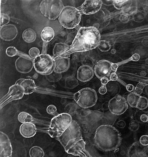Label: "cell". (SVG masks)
Returning <instances> with one entry per match:
<instances>
[{
	"label": "cell",
	"mask_w": 148,
	"mask_h": 157,
	"mask_svg": "<svg viewBox=\"0 0 148 157\" xmlns=\"http://www.w3.org/2000/svg\"><path fill=\"white\" fill-rule=\"evenodd\" d=\"M68 154L80 157H92L85 149L81 128L77 122L72 124L61 136L57 138Z\"/></svg>",
	"instance_id": "6da1fadb"
},
{
	"label": "cell",
	"mask_w": 148,
	"mask_h": 157,
	"mask_svg": "<svg viewBox=\"0 0 148 157\" xmlns=\"http://www.w3.org/2000/svg\"><path fill=\"white\" fill-rule=\"evenodd\" d=\"M100 41V33L96 28L82 27L78 32L69 50L61 56L66 57L74 53L92 50L98 47Z\"/></svg>",
	"instance_id": "7a4b0ae2"
},
{
	"label": "cell",
	"mask_w": 148,
	"mask_h": 157,
	"mask_svg": "<svg viewBox=\"0 0 148 157\" xmlns=\"http://www.w3.org/2000/svg\"><path fill=\"white\" fill-rule=\"evenodd\" d=\"M95 144L102 151L116 149L121 144L120 132L110 125H103L97 128L94 137Z\"/></svg>",
	"instance_id": "3957f363"
},
{
	"label": "cell",
	"mask_w": 148,
	"mask_h": 157,
	"mask_svg": "<svg viewBox=\"0 0 148 157\" xmlns=\"http://www.w3.org/2000/svg\"><path fill=\"white\" fill-rule=\"evenodd\" d=\"M72 122L71 115L67 113H63L54 117L51 120L48 130L49 135L57 139L63 134Z\"/></svg>",
	"instance_id": "277c9868"
},
{
	"label": "cell",
	"mask_w": 148,
	"mask_h": 157,
	"mask_svg": "<svg viewBox=\"0 0 148 157\" xmlns=\"http://www.w3.org/2000/svg\"><path fill=\"white\" fill-rule=\"evenodd\" d=\"M82 14L76 7H64L59 16V21L61 26L67 29H72L78 26L81 21Z\"/></svg>",
	"instance_id": "5b68a950"
},
{
	"label": "cell",
	"mask_w": 148,
	"mask_h": 157,
	"mask_svg": "<svg viewBox=\"0 0 148 157\" xmlns=\"http://www.w3.org/2000/svg\"><path fill=\"white\" fill-rule=\"evenodd\" d=\"M64 7L63 2L60 0H43L39 6L42 14L51 20L59 17Z\"/></svg>",
	"instance_id": "8992f818"
},
{
	"label": "cell",
	"mask_w": 148,
	"mask_h": 157,
	"mask_svg": "<svg viewBox=\"0 0 148 157\" xmlns=\"http://www.w3.org/2000/svg\"><path fill=\"white\" fill-rule=\"evenodd\" d=\"M34 67L37 72L41 75H50L55 69L54 58L48 54H41L34 59Z\"/></svg>",
	"instance_id": "52a82bcc"
},
{
	"label": "cell",
	"mask_w": 148,
	"mask_h": 157,
	"mask_svg": "<svg viewBox=\"0 0 148 157\" xmlns=\"http://www.w3.org/2000/svg\"><path fill=\"white\" fill-rule=\"evenodd\" d=\"M80 98L77 102L79 106L82 108L92 107L97 103V93L95 90L91 88H84L80 90Z\"/></svg>",
	"instance_id": "ba28073f"
},
{
	"label": "cell",
	"mask_w": 148,
	"mask_h": 157,
	"mask_svg": "<svg viewBox=\"0 0 148 157\" xmlns=\"http://www.w3.org/2000/svg\"><path fill=\"white\" fill-rule=\"evenodd\" d=\"M127 101L121 96H115L108 103L109 111L114 115H120L123 114L127 110Z\"/></svg>",
	"instance_id": "9c48e42d"
},
{
	"label": "cell",
	"mask_w": 148,
	"mask_h": 157,
	"mask_svg": "<svg viewBox=\"0 0 148 157\" xmlns=\"http://www.w3.org/2000/svg\"><path fill=\"white\" fill-rule=\"evenodd\" d=\"M25 94L23 88L20 85L15 84L9 88V92L1 100V108L12 101L21 99Z\"/></svg>",
	"instance_id": "30bf717a"
},
{
	"label": "cell",
	"mask_w": 148,
	"mask_h": 157,
	"mask_svg": "<svg viewBox=\"0 0 148 157\" xmlns=\"http://www.w3.org/2000/svg\"><path fill=\"white\" fill-rule=\"evenodd\" d=\"M16 70L21 73L30 72L34 67V59L24 54L19 56L15 63Z\"/></svg>",
	"instance_id": "8fae6325"
},
{
	"label": "cell",
	"mask_w": 148,
	"mask_h": 157,
	"mask_svg": "<svg viewBox=\"0 0 148 157\" xmlns=\"http://www.w3.org/2000/svg\"><path fill=\"white\" fill-rule=\"evenodd\" d=\"M102 5L100 0H86L78 9L82 14H93L99 11Z\"/></svg>",
	"instance_id": "7c38bea8"
},
{
	"label": "cell",
	"mask_w": 148,
	"mask_h": 157,
	"mask_svg": "<svg viewBox=\"0 0 148 157\" xmlns=\"http://www.w3.org/2000/svg\"><path fill=\"white\" fill-rule=\"evenodd\" d=\"M112 63L107 60H101L96 64L94 68V73L100 79L104 77L109 78L111 74L113 73L112 69Z\"/></svg>",
	"instance_id": "4fadbf2b"
},
{
	"label": "cell",
	"mask_w": 148,
	"mask_h": 157,
	"mask_svg": "<svg viewBox=\"0 0 148 157\" xmlns=\"http://www.w3.org/2000/svg\"><path fill=\"white\" fill-rule=\"evenodd\" d=\"M12 153V147L9 136L4 132H0V157H10Z\"/></svg>",
	"instance_id": "5bb4252c"
},
{
	"label": "cell",
	"mask_w": 148,
	"mask_h": 157,
	"mask_svg": "<svg viewBox=\"0 0 148 157\" xmlns=\"http://www.w3.org/2000/svg\"><path fill=\"white\" fill-rule=\"evenodd\" d=\"M18 34L16 26L13 24H7L1 27L0 37L5 41H11L15 38Z\"/></svg>",
	"instance_id": "9a60e30c"
},
{
	"label": "cell",
	"mask_w": 148,
	"mask_h": 157,
	"mask_svg": "<svg viewBox=\"0 0 148 157\" xmlns=\"http://www.w3.org/2000/svg\"><path fill=\"white\" fill-rule=\"evenodd\" d=\"M94 71L91 67L83 65L80 67L77 71V78L82 82H86L93 78Z\"/></svg>",
	"instance_id": "2e32d148"
},
{
	"label": "cell",
	"mask_w": 148,
	"mask_h": 157,
	"mask_svg": "<svg viewBox=\"0 0 148 157\" xmlns=\"http://www.w3.org/2000/svg\"><path fill=\"white\" fill-rule=\"evenodd\" d=\"M54 72L61 74L67 71L70 65V59L67 57L59 56L55 58Z\"/></svg>",
	"instance_id": "e0dca14e"
},
{
	"label": "cell",
	"mask_w": 148,
	"mask_h": 157,
	"mask_svg": "<svg viewBox=\"0 0 148 157\" xmlns=\"http://www.w3.org/2000/svg\"><path fill=\"white\" fill-rule=\"evenodd\" d=\"M128 157H147L146 147L139 142H135L129 148Z\"/></svg>",
	"instance_id": "ac0fdd59"
},
{
	"label": "cell",
	"mask_w": 148,
	"mask_h": 157,
	"mask_svg": "<svg viewBox=\"0 0 148 157\" xmlns=\"http://www.w3.org/2000/svg\"><path fill=\"white\" fill-rule=\"evenodd\" d=\"M15 84L21 86L25 91V94L28 95L33 93L36 90V83L33 80L29 78H21L16 82Z\"/></svg>",
	"instance_id": "d6986e66"
},
{
	"label": "cell",
	"mask_w": 148,
	"mask_h": 157,
	"mask_svg": "<svg viewBox=\"0 0 148 157\" xmlns=\"http://www.w3.org/2000/svg\"><path fill=\"white\" fill-rule=\"evenodd\" d=\"M20 132L26 138L33 137L36 133V126L31 122L23 123L20 127Z\"/></svg>",
	"instance_id": "ffe728a7"
},
{
	"label": "cell",
	"mask_w": 148,
	"mask_h": 157,
	"mask_svg": "<svg viewBox=\"0 0 148 157\" xmlns=\"http://www.w3.org/2000/svg\"><path fill=\"white\" fill-rule=\"evenodd\" d=\"M70 49V46L64 43H57L53 49L54 59L61 56L66 53Z\"/></svg>",
	"instance_id": "44dd1931"
},
{
	"label": "cell",
	"mask_w": 148,
	"mask_h": 157,
	"mask_svg": "<svg viewBox=\"0 0 148 157\" xmlns=\"http://www.w3.org/2000/svg\"><path fill=\"white\" fill-rule=\"evenodd\" d=\"M55 35V33L53 28L50 27H46L42 31L41 37L44 42L47 43L54 38Z\"/></svg>",
	"instance_id": "7402d4cb"
},
{
	"label": "cell",
	"mask_w": 148,
	"mask_h": 157,
	"mask_svg": "<svg viewBox=\"0 0 148 157\" xmlns=\"http://www.w3.org/2000/svg\"><path fill=\"white\" fill-rule=\"evenodd\" d=\"M22 37L24 40L27 43H32L36 40V34L33 29H27L24 31Z\"/></svg>",
	"instance_id": "603a6c76"
},
{
	"label": "cell",
	"mask_w": 148,
	"mask_h": 157,
	"mask_svg": "<svg viewBox=\"0 0 148 157\" xmlns=\"http://www.w3.org/2000/svg\"><path fill=\"white\" fill-rule=\"evenodd\" d=\"M140 96L135 94V93H130L127 97V103L132 108H136L139 100L140 98Z\"/></svg>",
	"instance_id": "cb8c5ba5"
},
{
	"label": "cell",
	"mask_w": 148,
	"mask_h": 157,
	"mask_svg": "<svg viewBox=\"0 0 148 157\" xmlns=\"http://www.w3.org/2000/svg\"><path fill=\"white\" fill-rule=\"evenodd\" d=\"M29 154L30 157H44L45 153L40 147L36 146L29 150Z\"/></svg>",
	"instance_id": "d4e9b609"
},
{
	"label": "cell",
	"mask_w": 148,
	"mask_h": 157,
	"mask_svg": "<svg viewBox=\"0 0 148 157\" xmlns=\"http://www.w3.org/2000/svg\"><path fill=\"white\" fill-rule=\"evenodd\" d=\"M78 85V81L75 77L71 76L67 78L65 81V86L69 89H73Z\"/></svg>",
	"instance_id": "484cf974"
},
{
	"label": "cell",
	"mask_w": 148,
	"mask_h": 157,
	"mask_svg": "<svg viewBox=\"0 0 148 157\" xmlns=\"http://www.w3.org/2000/svg\"><path fill=\"white\" fill-rule=\"evenodd\" d=\"M18 119L20 122L22 123L31 122L33 118L32 115H30L28 113L26 112H21L18 116Z\"/></svg>",
	"instance_id": "4316f807"
},
{
	"label": "cell",
	"mask_w": 148,
	"mask_h": 157,
	"mask_svg": "<svg viewBox=\"0 0 148 157\" xmlns=\"http://www.w3.org/2000/svg\"><path fill=\"white\" fill-rule=\"evenodd\" d=\"M6 54L7 56L10 57L15 56L18 55L19 56L23 55L24 53H22L21 52L19 51L14 47H9L6 49Z\"/></svg>",
	"instance_id": "83f0119b"
},
{
	"label": "cell",
	"mask_w": 148,
	"mask_h": 157,
	"mask_svg": "<svg viewBox=\"0 0 148 157\" xmlns=\"http://www.w3.org/2000/svg\"><path fill=\"white\" fill-rule=\"evenodd\" d=\"M148 107V100L146 97L141 96L137 104V107L140 110H144Z\"/></svg>",
	"instance_id": "f1b7e54d"
},
{
	"label": "cell",
	"mask_w": 148,
	"mask_h": 157,
	"mask_svg": "<svg viewBox=\"0 0 148 157\" xmlns=\"http://www.w3.org/2000/svg\"><path fill=\"white\" fill-rule=\"evenodd\" d=\"M61 77V74L58 73L54 71L50 75L46 76L47 79L51 82H57L60 80Z\"/></svg>",
	"instance_id": "f546056e"
},
{
	"label": "cell",
	"mask_w": 148,
	"mask_h": 157,
	"mask_svg": "<svg viewBox=\"0 0 148 157\" xmlns=\"http://www.w3.org/2000/svg\"><path fill=\"white\" fill-rule=\"evenodd\" d=\"M98 47L101 51L108 52L110 50V45L107 41L101 40Z\"/></svg>",
	"instance_id": "4dcf8cb0"
},
{
	"label": "cell",
	"mask_w": 148,
	"mask_h": 157,
	"mask_svg": "<svg viewBox=\"0 0 148 157\" xmlns=\"http://www.w3.org/2000/svg\"><path fill=\"white\" fill-rule=\"evenodd\" d=\"M10 21V17L9 15L6 14L1 13V16H0V23H1V27L2 26L6 25L9 23Z\"/></svg>",
	"instance_id": "1f68e13d"
},
{
	"label": "cell",
	"mask_w": 148,
	"mask_h": 157,
	"mask_svg": "<svg viewBox=\"0 0 148 157\" xmlns=\"http://www.w3.org/2000/svg\"><path fill=\"white\" fill-rule=\"evenodd\" d=\"M127 1H113V5L114 7L118 10H122L126 4Z\"/></svg>",
	"instance_id": "d6a6232c"
},
{
	"label": "cell",
	"mask_w": 148,
	"mask_h": 157,
	"mask_svg": "<svg viewBox=\"0 0 148 157\" xmlns=\"http://www.w3.org/2000/svg\"><path fill=\"white\" fill-rule=\"evenodd\" d=\"M29 55L32 59H36L40 55V51L39 49L36 47L31 48L29 51Z\"/></svg>",
	"instance_id": "836d02e7"
},
{
	"label": "cell",
	"mask_w": 148,
	"mask_h": 157,
	"mask_svg": "<svg viewBox=\"0 0 148 157\" xmlns=\"http://www.w3.org/2000/svg\"><path fill=\"white\" fill-rule=\"evenodd\" d=\"M76 109V105L73 104H70L68 105L65 108V110L67 113L70 114L73 113Z\"/></svg>",
	"instance_id": "e575fe53"
},
{
	"label": "cell",
	"mask_w": 148,
	"mask_h": 157,
	"mask_svg": "<svg viewBox=\"0 0 148 157\" xmlns=\"http://www.w3.org/2000/svg\"><path fill=\"white\" fill-rule=\"evenodd\" d=\"M56 110H57V109H56V107L55 105H49L47 108V112L48 114H51V115L55 114Z\"/></svg>",
	"instance_id": "d590c367"
},
{
	"label": "cell",
	"mask_w": 148,
	"mask_h": 157,
	"mask_svg": "<svg viewBox=\"0 0 148 157\" xmlns=\"http://www.w3.org/2000/svg\"><path fill=\"white\" fill-rule=\"evenodd\" d=\"M139 142L143 146H147L148 145V136L143 135L141 136L139 140Z\"/></svg>",
	"instance_id": "8d00e7d4"
},
{
	"label": "cell",
	"mask_w": 148,
	"mask_h": 157,
	"mask_svg": "<svg viewBox=\"0 0 148 157\" xmlns=\"http://www.w3.org/2000/svg\"><path fill=\"white\" fill-rule=\"evenodd\" d=\"M118 78V77L117 74L116 73L113 72L111 74L110 77H109V80L110 81H117Z\"/></svg>",
	"instance_id": "74e56055"
},
{
	"label": "cell",
	"mask_w": 148,
	"mask_h": 157,
	"mask_svg": "<svg viewBox=\"0 0 148 157\" xmlns=\"http://www.w3.org/2000/svg\"><path fill=\"white\" fill-rule=\"evenodd\" d=\"M99 92L101 94H105V93L107 92V88H106L105 86H102L99 88Z\"/></svg>",
	"instance_id": "f35d334b"
},
{
	"label": "cell",
	"mask_w": 148,
	"mask_h": 157,
	"mask_svg": "<svg viewBox=\"0 0 148 157\" xmlns=\"http://www.w3.org/2000/svg\"><path fill=\"white\" fill-rule=\"evenodd\" d=\"M140 58V56L139 54H135L131 56V59L132 61H137L139 60Z\"/></svg>",
	"instance_id": "ab89813d"
},
{
	"label": "cell",
	"mask_w": 148,
	"mask_h": 157,
	"mask_svg": "<svg viewBox=\"0 0 148 157\" xmlns=\"http://www.w3.org/2000/svg\"><path fill=\"white\" fill-rule=\"evenodd\" d=\"M109 81H110V80H109V78L107 77H104L101 79V83H102V85L104 86L107 85V83H108V82Z\"/></svg>",
	"instance_id": "60d3db41"
},
{
	"label": "cell",
	"mask_w": 148,
	"mask_h": 157,
	"mask_svg": "<svg viewBox=\"0 0 148 157\" xmlns=\"http://www.w3.org/2000/svg\"><path fill=\"white\" fill-rule=\"evenodd\" d=\"M126 89L129 92H132L135 90V88L134 86L131 84H129L126 86Z\"/></svg>",
	"instance_id": "b9f144b4"
},
{
	"label": "cell",
	"mask_w": 148,
	"mask_h": 157,
	"mask_svg": "<svg viewBox=\"0 0 148 157\" xmlns=\"http://www.w3.org/2000/svg\"><path fill=\"white\" fill-rule=\"evenodd\" d=\"M142 92H143V90L139 87H137V86L135 88V90H134V93H135L136 94L139 95L142 94Z\"/></svg>",
	"instance_id": "7bdbcfd3"
},
{
	"label": "cell",
	"mask_w": 148,
	"mask_h": 157,
	"mask_svg": "<svg viewBox=\"0 0 148 157\" xmlns=\"http://www.w3.org/2000/svg\"><path fill=\"white\" fill-rule=\"evenodd\" d=\"M140 120L143 122H146L148 121V117L146 114H142L140 117Z\"/></svg>",
	"instance_id": "ee69618b"
},
{
	"label": "cell",
	"mask_w": 148,
	"mask_h": 157,
	"mask_svg": "<svg viewBox=\"0 0 148 157\" xmlns=\"http://www.w3.org/2000/svg\"><path fill=\"white\" fill-rule=\"evenodd\" d=\"M118 66H119V65H118V64L117 63H112V71L113 72L116 73L117 70L118 68Z\"/></svg>",
	"instance_id": "f6af8a7d"
},
{
	"label": "cell",
	"mask_w": 148,
	"mask_h": 157,
	"mask_svg": "<svg viewBox=\"0 0 148 157\" xmlns=\"http://www.w3.org/2000/svg\"><path fill=\"white\" fill-rule=\"evenodd\" d=\"M80 93L79 92H77V93H75V94H74V100H75V101L76 102H78V101L79 99V98H80Z\"/></svg>",
	"instance_id": "bcb514c9"
}]
</instances>
